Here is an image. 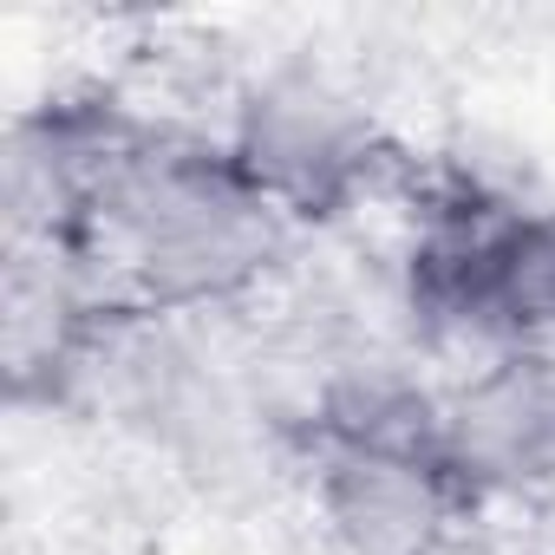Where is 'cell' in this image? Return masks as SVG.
Returning a JSON list of instances; mask_svg holds the SVG:
<instances>
[{
  "instance_id": "6da1fadb",
  "label": "cell",
  "mask_w": 555,
  "mask_h": 555,
  "mask_svg": "<svg viewBox=\"0 0 555 555\" xmlns=\"http://www.w3.org/2000/svg\"><path fill=\"white\" fill-rule=\"evenodd\" d=\"M274 196L209 151H138L105 170L99 242L105 261L151 301H216L261 274L274 248Z\"/></svg>"
},
{
  "instance_id": "7a4b0ae2",
  "label": "cell",
  "mask_w": 555,
  "mask_h": 555,
  "mask_svg": "<svg viewBox=\"0 0 555 555\" xmlns=\"http://www.w3.org/2000/svg\"><path fill=\"white\" fill-rule=\"evenodd\" d=\"M444 457L496 490L555 483V353L509 347L490 360L444 418Z\"/></svg>"
},
{
  "instance_id": "3957f363",
  "label": "cell",
  "mask_w": 555,
  "mask_h": 555,
  "mask_svg": "<svg viewBox=\"0 0 555 555\" xmlns=\"http://www.w3.org/2000/svg\"><path fill=\"white\" fill-rule=\"evenodd\" d=\"M438 464H451V457L444 451L418 457L412 444L379 438V431L353 438L327 477V516H334L340 542L353 555H425V542L444 522Z\"/></svg>"
},
{
  "instance_id": "277c9868",
  "label": "cell",
  "mask_w": 555,
  "mask_h": 555,
  "mask_svg": "<svg viewBox=\"0 0 555 555\" xmlns=\"http://www.w3.org/2000/svg\"><path fill=\"white\" fill-rule=\"evenodd\" d=\"M451 288L464 321L516 347H535L542 334H555V209H529L470 235Z\"/></svg>"
},
{
  "instance_id": "5b68a950",
  "label": "cell",
  "mask_w": 555,
  "mask_h": 555,
  "mask_svg": "<svg viewBox=\"0 0 555 555\" xmlns=\"http://www.w3.org/2000/svg\"><path fill=\"white\" fill-rule=\"evenodd\" d=\"M268 196H288V190H321L353 164V125L340 112L334 92L321 86H268L248 105L242 125V157H235Z\"/></svg>"
}]
</instances>
